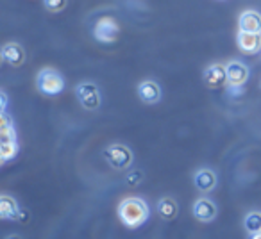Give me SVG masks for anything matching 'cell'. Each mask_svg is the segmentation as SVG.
Returning a JSON list of instances; mask_svg holds the SVG:
<instances>
[{"instance_id":"16","label":"cell","mask_w":261,"mask_h":239,"mask_svg":"<svg viewBox=\"0 0 261 239\" xmlns=\"http://www.w3.org/2000/svg\"><path fill=\"white\" fill-rule=\"evenodd\" d=\"M16 141V132L15 125H13L11 118L8 112H2V125H0V143Z\"/></svg>"},{"instance_id":"6","label":"cell","mask_w":261,"mask_h":239,"mask_svg":"<svg viewBox=\"0 0 261 239\" xmlns=\"http://www.w3.org/2000/svg\"><path fill=\"white\" fill-rule=\"evenodd\" d=\"M202 79H204V84H206L210 89H220V87H224L225 84H229L225 65L215 63V65L207 66V68L204 70Z\"/></svg>"},{"instance_id":"14","label":"cell","mask_w":261,"mask_h":239,"mask_svg":"<svg viewBox=\"0 0 261 239\" xmlns=\"http://www.w3.org/2000/svg\"><path fill=\"white\" fill-rule=\"evenodd\" d=\"M238 27L243 33H254V34H261V13L257 11H245L240 15L238 20Z\"/></svg>"},{"instance_id":"3","label":"cell","mask_w":261,"mask_h":239,"mask_svg":"<svg viewBox=\"0 0 261 239\" xmlns=\"http://www.w3.org/2000/svg\"><path fill=\"white\" fill-rule=\"evenodd\" d=\"M75 97L79 104L88 111H97L102 104V97L98 86L95 82H81L75 86Z\"/></svg>"},{"instance_id":"23","label":"cell","mask_w":261,"mask_h":239,"mask_svg":"<svg viewBox=\"0 0 261 239\" xmlns=\"http://www.w3.org/2000/svg\"><path fill=\"white\" fill-rule=\"evenodd\" d=\"M6 239H22L18 234H9V235H6Z\"/></svg>"},{"instance_id":"12","label":"cell","mask_w":261,"mask_h":239,"mask_svg":"<svg viewBox=\"0 0 261 239\" xmlns=\"http://www.w3.org/2000/svg\"><path fill=\"white\" fill-rule=\"evenodd\" d=\"M2 59L11 66H15V68H18V66H22L25 63L27 54L20 43H6L2 47Z\"/></svg>"},{"instance_id":"15","label":"cell","mask_w":261,"mask_h":239,"mask_svg":"<svg viewBox=\"0 0 261 239\" xmlns=\"http://www.w3.org/2000/svg\"><path fill=\"white\" fill-rule=\"evenodd\" d=\"M158 214H160L161 220L165 221H172L177 218L179 214V205L177 202H175L174 198H170V196H165V198H161L160 202H158Z\"/></svg>"},{"instance_id":"19","label":"cell","mask_w":261,"mask_h":239,"mask_svg":"<svg viewBox=\"0 0 261 239\" xmlns=\"http://www.w3.org/2000/svg\"><path fill=\"white\" fill-rule=\"evenodd\" d=\"M43 4L50 13H61L68 4V0H43Z\"/></svg>"},{"instance_id":"10","label":"cell","mask_w":261,"mask_h":239,"mask_svg":"<svg viewBox=\"0 0 261 239\" xmlns=\"http://www.w3.org/2000/svg\"><path fill=\"white\" fill-rule=\"evenodd\" d=\"M193 216L197 218L199 221H204V223H210V221H213L215 218H217V205H215L213 200L210 198H199L195 200V203H193V209H192Z\"/></svg>"},{"instance_id":"1","label":"cell","mask_w":261,"mask_h":239,"mask_svg":"<svg viewBox=\"0 0 261 239\" xmlns=\"http://www.w3.org/2000/svg\"><path fill=\"white\" fill-rule=\"evenodd\" d=\"M118 216L125 227L138 228L149 220L150 209H149V205H147L145 200L138 198V196H130V198H125L120 202Z\"/></svg>"},{"instance_id":"4","label":"cell","mask_w":261,"mask_h":239,"mask_svg":"<svg viewBox=\"0 0 261 239\" xmlns=\"http://www.w3.org/2000/svg\"><path fill=\"white\" fill-rule=\"evenodd\" d=\"M104 157L109 163V166L115 170H127L133 164L135 156L130 152L129 146L125 145H111L104 150Z\"/></svg>"},{"instance_id":"11","label":"cell","mask_w":261,"mask_h":239,"mask_svg":"<svg viewBox=\"0 0 261 239\" xmlns=\"http://www.w3.org/2000/svg\"><path fill=\"white\" fill-rule=\"evenodd\" d=\"M161 95H163L161 86L154 80H143V82L138 84V97L145 104H158L161 100Z\"/></svg>"},{"instance_id":"20","label":"cell","mask_w":261,"mask_h":239,"mask_svg":"<svg viewBox=\"0 0 261 239\" xmlns=\"http://www.w3.org/2000/svg\"><path fill=\"white\" fill-rule=\"evenodd\" d=\"M125 182L129 186H140L143 182V171L142 170H133V171H129V175H127V178H125Z\"/></svg>"},{"instance_id":"2","label":"cell","mask_w":261,"mask_h":239,"mask_svg":"<svg viewBox=\"0 0 261 239\" xmlns=\"http://www.w3.org/2000/svg\"><path fill=\"white\" fill-rule=\"evenodd\" d=\"M36 87L40 93L47 95V97H56L65 89V79L58 70L43 68L36 75Z\"/></svg>"},{"instance_id":"22","label":"cell","mask_w":261,"mask_h":239,"mask_svg":"<svg viewBox=\"0 0 261 239\" xmlns=\"http://www.w3.org/2000/svg\"><path fill=\"white\" fill-rule=\"evenodd\" d=\"M2 112H6V107H8V95H6V91H2Z\"/></svg>"},{"instance_id":"17","label":"cell","mask_w":261,"mask_h":239,"mask_svg":"<svg viewBox=\"0 0 261 239\" xmlns=\"http://www.w3.org/2000/svg\"><path fill=\"white\" fill-rule=\"evenodd\" d=\"M243 227L249 234H261V213L254 211V213H249L243 220Z\"/></svg>"},{"instance_id":"18","label":"cell","mask_w":261,"mask_h":239,"mask_svg":"<svg viewBox=\"0 0 261 239\" xmlns=\"http://www.w3.org/2000/svg\"><path fill=\"white\" fill-rule=\"evenodd\" d=\"M18 154V143L16 141H8V143H0V159L2 163H8L13 157H16Z\"/></svg>"},{"instance_id":"5","label":"cell","mask_w":261,"mask_h":239,"mask_svg":"<svg viewBox=\"0 0 261 239\" xmlns=\"http://www.w3.org/2000/svg\"><path fill=\"white\" fill-rule=\"evenodd\" d=\"M118 34H120V29H118V23L115 22L113 18H102L95 23V29H93V36L97 41L100 43H115L118 40Z\"/></svg>"},{"instance_id":"13","label":"cell","mask_w":261,"mask_h":239,"mask_svg":"<svg viewBox=\"0 0 261 239\" xmlns=\"http://www.w3.org/2000/svg\"><path fill=\"white\" fill-rule=\"evenodd\" d=\"M217 182H218L217 173L207 170V168H202V170L195 171V175H193V184H195V188L202 193L213 191V189L217 188Z\"/></svg>"},{"instance_id":"7","label":"cell","mask_w":261,"mask_h":239,"mask_svg":"<svg viewBox=\"0 0 261 239\" xmlns=\"http://www.w3.org/2000/svg\"><path fill=\"white\" fill-rule=\"evenodd\" d=\"M0 216L4 218V220L27 221V211L20 209L18 202L13 196L2 195L0 196Z\"/></svg>"},{"instance_id":"24","label":"cell","mask_w":261,"mask_h":239,"mask_svg":"<svg viewBox=\"0 0 261 239\" xmlns=\"http://www.w3.org/2000/svg\"><path fill=\"white\" fill-rule=\"evenodd\" d=\"M250 239H261V234H254V235H252V237H250Z\"/></svg>"},{"instance_id":"9","label":"cell","mask_w":261,"mask_h":239,"mask_svg":"<svg viewBox=\"0 0 261 239\" xmlns=\"http://www.w3.org/2000/svg\"><path fill=\"white\" fill-rule=\"evenodd\" d=\"M236 43H238L240 52L247 55H256L261 52V34L240 31L238 36H236Z\"/></svg>"},{"instance_id":"21","label":"cell","mask_w":261,"mask_h":239,"mask_svg":"<svg viewBox=\"0 0 261 239\" xmlns=\"http://www.w3.org/2000/svg\"><path fill=\"white\" fill-rule=\"evenodd\" d=\"M243 95V86H229V97L238 98Z\"/></svg>"},{"instance_id":"8","label":"cell","mask_w":261,"mask_h":239,"mask_svg":"<svg viewBox=\"0 0 261 239\" xmlns=\"http://www.w3.org/2000/svg\"><path fill=\"white\" fill-rule=\"evenodd\" d=\"M227 70V80L229 86H245V82L250 77V70L245 63L242 61H231L225 65Z\"/></svg>"}]
</instances>
